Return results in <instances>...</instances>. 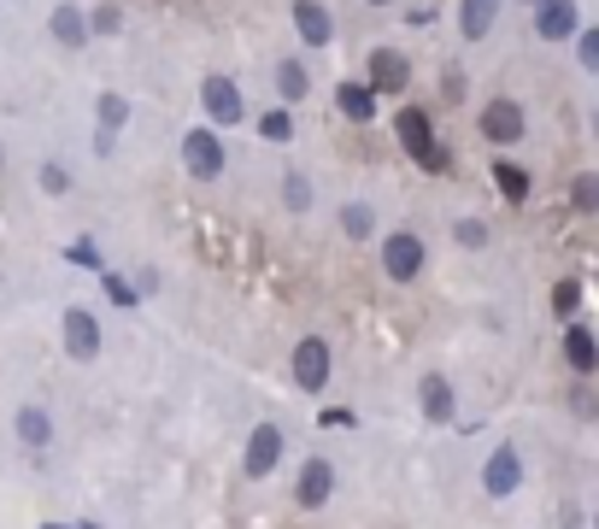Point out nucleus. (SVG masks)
<instances>
[{
  "instance_id": "1",
  "label": "nucleus",
  "mask_w": 599,
  "mask_h": 529,
  "mask_svg": "<svg viewBox=\"0 0 599 529\" xmlns=\"http://www.w3.org/2000/svg\"><path fill=\"white\" fill-rule=\"evenodd\" d=\"M177 153H183V171H188L195 182H217V177L229 171V148H224V136H217L212 124H195V130L183 136Z\"/></svg>"
},
{
  "instance_id": "2",
  "label": "nucleus",
  "mask_w": 599,
  "mask_h": 529,
  "mask_svg": "<svg viewBox=\"0 0 599 529\" xmlns=\"http://www.w3.org/2000/svg\"><path fill=\"white\" fill-rule=\"evenodd\" d=\"M376 260H383V277H388V282H417L423 265H429V248H423L417 230H388Z\"/></svg>"
},
{
  "instance_id": "3",
  "label": "nucleus",
  "mask_w": 599,
  "mask_h": 529,
  "mask_svg": "<svg viewBox=\"0 0 599 529\" xmlns=\"http://www.w3.org/2000/svg\"><path fill=\"white\" fill-rule=\"evenodd\" d=\"M60 336H65V360H77V365L100 360V348H107V336H100V312L83 306V300L60 312Z\"/></svg>"
},
{
  "instance_id": "4",
  "label": "nucleus",
  "mask_w": 599,
  "mask_h": 529,
  "mask_svg": "<svg viewBox=\"0 0 599 529\" xmlns=\"http://www.w3.org/2000/svg\"><path fill=\"white\" fill-rule=\"evenodd\" d=\"M394 136H400V148L412 153L417 165H429V171H447V153L435 148V124H429V112H423V106H405V112H394Z\"/></svg>"
},
{
  "instance_id": "5",
  "label": "nucleus",
  "mask_w": 599,
  "mask_h": 529,
  "mask_svg": "<svg viewBox=\"0 0 599 529\" xmlns=\"http://www.w3.org/2000/svg\"><path fill=\"white\" fill-rule=\"evenodd\" d=\"M476 130L488 136L494 148H517V141L529 136V112H523V100H511V95H494L488 106H482Z\"/></svg>"
},
{
  "instance_id": "6",
  "label": "nucleus",
  "mask_w": 599,
  "mask_h": 529,
  "mask_svg": "<svg viewBox=\"0 0 599 529\" xmlns=\"http://www.w3.org/2000/svg\"><path fill=\"white\" fill-rule=\"evenodd\" d=\"M329 370H335V353L324 336H305L295 348V389L300 394H324L329 389Z\"/></svg>"
},
{
  "instance_id": "7",
  "label": "nucleus",
  "mask_w": 599,
  "mask_h": 529,
  "mask_svg": "<svg viewBox=\"0 0 599 529\" xmlns=\"http://www.w3.org/2000/svg\"><path fill=\"white\" fill-rule=\"evenodd\" d=\"M200 106H207V118L212 124H241L247 118V100H241V83L236 77H224V71H212L207 83H200Z\"/></svg>"
},
{
  "instance_id": "8",
  "label": "nucleus",
  "mask_w": 599,
  "mask_h": 529,
  "mask_svg": "<svg viewBox=\"0 0 599 529\" xmlns=\"http://www.w3.org/2000/svg\"><path fill=\"white\" fill-rule=\"evenodd\" d=\"M283 453H288V436L276 430V424H253V436H247V459H241L247 482H265L271 470L283 465Z\"/></svg>"
},
{
  "instance_id": "9",
  "label": "nucleus",
  "mask_w": 599,
  "mask_h": 529,
  "mask_svg": "<svg viewBox=\"0 0 599 529\" xmlns=\"http://www.w3.org/2000/svg\"><path fill=\"white\" fill-rule=\"evenodd\" d=\"M523 489V453L511 448V441H500V448L488 453V465H482V494L488 500H511Z\"/></svg>"
},
{
  "instance_id": "10",
  "label": "nucleus",
  "mask_w": 599,
  "mask_h": 529,
  "mask_svg": "<svg viewBox=\"0 0 599 529\" xmlns=\"http://www.w3.org/2000/svg\"><path fill=\"white\" fill-rule=\"evenodd\" d=\"M359 83H364L371 95H400L405 83H412V60H405L400 48H376L371 60H364V77H359Z\"/></svg>"
},
{
  "instance_id": "11",
  "label": "nucleus",
  "mask_w": 599,
  "mask_h": 529,
  "mask_svg": "<svg viewBox=\"0 0 599 529\" xmlns=\"http://www.w3.org/2000/svg\"><path fill=\"white\" fill-rule=\"evenodd\" d=\"M288 24H295V36L305 48H329L335 41V12L324 0H295V7H288Z\"/></svg>"
},
{
  "instance_id": "12",
  "label": "nucleus",
  "mask_w": 599,
  "mask_h": 529,
  "mask_svg": "<svg viewBox=\"0 0 599 529\" xmlns=\"http://www.w3.org/2000/svg\"><path fill=\"white\" fill-rule=\"evenodd\" d=\"M576 30H582L576 0H535V36L540 41H570Z\"/></svg>"
},
{
  "instance_id": "13",
  "label": "nucleus",
  "mask_w": 599,
  "mask_h": 529,
  "mask_svg": "<svg viewBox=\"0 0 599 529\" xmlns=\"http://www.w3.org/2000/svg\"><path fill=\"white\" fill-rule=\"evenodd\" d=\"M329 494H335V465L324 459V453H312V459L300 465V482H295V500L305 512H317V506H329Z\"/></svg>"
},
{
  "instance_id": "14",
  "label": "nucleus",
  "mask_w": 599,
  "mask_h": 529,
  "mask_svg": "<svg viewBox=\"0 0 599 529\" xmlns=\"http://www.w3.org/2000/svg\"><path fill=\"white\" fill-rule=\"evenodd\" d=\"M12 430H18V441L30 453H48L53 448V412L41 406V400H24V406L12 412Z\"/></svg>"
},
{
  "instance_id": "15",
  "label": "nucleus",
  "mask_w": 599,
  "mask_h": 529,
  "mask_svg": "<svg viewBox=\"0 0 599 529\" xmlns=\"http://www.w3.org/2000/svg\"><path fill=\"white\" fill-rule=\"evenodd\" d=\"M417 406L429 424H447L452 412H459V389H452V377H441V370H429V377L417 382Z\"/></svg>"
},
{
  "instance_id": "16",
  "label": "nucleus",
  "mask_w": 599,
  "mask_h": 529,
  "mask_svg": "<svg viewBox=\"0 0 599 529\" xmlns=\"http://www.w3.org/2000/svg\"><path fill=\"white\" fill-rule=\"evenodd\" d=\"M48 30L60 48H89V12H83L77 0H60V7L48 12Z\"/></svg>"
},
{
  "instance_id": "17",
  "label": "nucleus",
  "mask_w": 599,
  "mask_h": 529,
  "mask_svg": "<svg viewBox=\"0 0 599 529\" xmlns=\"http://www.w3.org/2000/svg\"><path fill=\"white\" fill-rule=\"evenodd\" d=\"M335 112H341L347 124H371L376 118V95L364 89L359 77H341V83H335Z\"/></svg>"
},
{
  "instance_id": "18",
  "label": "nucleus",
  "mask_w": 599,
  "mask_h": 529,
  "mask_svg": "<svg viewBox=\"0 0 599 529\" xmlns=\"http://www.w3.org/2000/svg\"><path fill=\"white\" fill-rule=\"evenodd\" d=\"M500 7H506V0H459V36L464 41H488Z\"/></svg>"
},
{
  "instance_id": "19",
  "label": "nucleus",
  "mask_w": 599,
  "mask_h": 529,
  "mask_svg": "<svg viewBox=\"0 0 599 529\" xmlns=\"http://www.w3.org/2000/svg\"><path fill=\"white\" fill-rule=\"evenodd\" d=\"M564 360H570L576 377H594V370H599V341H594L588 324H570V330H564Z\"/></svg>"
},
{
  "instance_id": "20",
  "label": "nucleus",
  "mask_w": 599,
  "mask_h": 529,
  "mask_svg": "<svg viewBox=\"0 0 599 529\" xmlns=\"http://www.w3.org/2000/svg\"><path fill=\"white\" fill-rule=\"evenodd\" d=\"M283 206H288V218H305V212L317 206L312 171H300V165H288V171H283Z\"/></svg>"
},
{
  "instance_id": "21",
  "label": "nucleus",
  "mask_w": 599,
  "mask_h": 529,
  "mask_svg": "<svg viewBox=\"0 0 599 529\" xmlns=\"http://www.w3.org/2000/svg\"><path fill=\"white\" fill-rule=\"evenodd\" d=\"M312 95V71H305V60H276V100L283 106H295V100Z\"/></svg>"
},
{
  "instance_id": "22",
  "label": "nucleus",
  "mask_w": 599,
  "mask_h": 529,
  "mask_svg": "<svg viewBox=\"0 0 599 529\" xmlns=\"http://www.w3.org/2000/svg\"><path fill=\"white\" fill-rule=\"evenodd\" d=\"M494 189H500L511 206H523V200H529V171L517 160H494Z\"/></svg>"
},
{
  "instance_id": "23",
  "label": "nucleus",
  "mask_w": 599,
  "mask_h": 529,
  "mask_svg": "<svg viewBox=\"0 0 599 529\" xmlns=\"http://www.w3.org/2000/svg\"><path fill=\"white\" fill-rule=\"evenodd\" d=\"M95 124H100V136H107V141H118V130L129 124V100L107 89V95L95 100Z\"/></svg>"
},
{
  "instance_id": "24",
  "label": "nucleus",
  "mask_w": 599,
  "mask_h": 529,
  "mask_svg": "<svg viewBox=\"0 0 599 529\" xmlns=\"http://www.w3.org/2000/svg\"><path fill=\"white\" fill-rule=\"evenodd\" d=\"M341 236L347 241H371L376 236V206L371 200H347L341 206Z\"/></svg>"
},
{
  "instance_id": "25",
  "label": "nucleus",
  "mask_w": 599,
  "mask_h": 529,
  "mask_svg": "<svg viewBox=\"0 0 599 529\" xmlns=\"http://www.w3.org/2000/svg\"><path fill=\"white\" fill-rule=\"evenodd\" d=\"M253 130L265 136V141H276V148H283V141H295V112H288V106H271L265 118L253 124Z\"/></svg>"
},
{
  "instance_id": "26",
  "label": "nucleus",
  "mask_w": 599,
  "mask_h": 529,
  "mask_svg": "<svg viewBox=\"0 0 599 529\" xmlns=\"http://www.w3.org/2000/svg\"><path fill=\"white\" fill-rule=\"evenodd\" d=\"M452 241H459V248H488V224L482 218H452Z\"/></svg>"
},
{
  "instance_id": "27",
  "label": "nucleus",
  "mask_w": 599,
  "mask_h": 529,
  "mask_svg": "<svg viewBox=\"0 0 599 529\" xmlns=\"http://www.w3.org/2000/svg\"><path fill=\"white\" fill-rule=\"evenodd\" d=\"M570 41H576V65L582 71H599V30H594V24H582Z\"/></svg>"
},
{
  "instance_id": "28",
  "label": "nucleus",
  "mask_w": 599,
  "mask_h": 529,
  "mask_svg": "<svg viewBox=\"0 0 599 529\" xmlns=\"http://www.w3.org/2000/svg\"><path fill=\"white\" fill-rule=\"evenodd\" d=\"M118 30H124V12L112 7V0H107V7H95V12H89V36H118Z\"/></svg>"
},
{
  "instance_id": "29",
  "label": "nucleus",
  "mask_w": 599,
  "mask_h": 529,
  "mask_svg": "<svg viewBox=\"0 0 599 529\" xmlns=\"http://www.w3.org/2000/svg\"><path fill=\"white\" fill-rule=\"evenodd\" d=\"M36 182H41V194H71V171L60 165V160H48L36 171Z\"/></svg>"
},
{
  "instance_id": "30",
  "label": "nucleus",
  "mask_w": 599,
  "mask_h": 529,
  "mask_svg": "<svg viewBox=\"0 0 599 529\" xmlns=\"http://www.w3.org/2000/svg\"><path fill=\"white\" fill-rule=\"evenodd\" d=\"M576 300H582V282H552V312H559V318H570V312H576Z\"/></svg>"
},
{
  "instance_id": "31",
  "label": "nucleus",
  "mask_w": 599,
  "mask_h": 529,
  "mask_svg": "<svg viewBox=\"0 0 599 529\" xmlns=\"http://www.w3.org/2000/svg\"><path fill=\"white\" fill-rule=\"evenodd\" d=\"M441 95H447V100H464V95H471V77H464L459 65H447V77H441Z\"/></svg>"
},
{
  "instance_id": "32",
  "label": "nucleus",
  "mask_w": 599,
  "mask_h": 529,
  "mask_svg": "<svg viewBox=\"0 0 599 529\" xmlns=\"http://www.w3.org/2000/svg\"><path fill=\"white\" fill-rule=\"evenodd\" d=\"M107 300H118V306H136V289H129L124 277H107Z\"/></svg>"
},
{
  "instance_id": "33",
  "label": "nucleus",
  "mask_w": 599,
  "mask_h": 529,
  "mask_svg": "<svg viewBox=\"0 0 599 529\" xmlns=\"http://www.w3.org/2000/svg\"><path fill=\"white\" fill-rule=\"evenodd\" d=\"M594 200H599V182H594V177H576V206L594 212Z\"/></svg>"
},
{
  "instance_id": "34",
  "label": "nucleus",
  "mask_w": 599,
  "mask_h": 529,
  "mask_svg": "<svg viewBox=\"0 0 599 529\" xmlns=\"http://www.w3.org/2000/svg\"><path fill=\"white\" fill-rule=\"evenodd\" d=\"M77 260L89 265V270H100V253H95V241H77Z\"/></svg>"
},
{
  "instance_id": "35",
  "label": "nucleus",
  "mask_w": 599,
  "mask_h": 529,
  "mask_svg": "<svg viewBox=\"0 0 599 529\" xmlns=\"http://www.w3.org/2000/svg\"><path fill=\"white\" fill-rule=\"evenodd\" d=\"M41 529H77V524H41Z\"/></svg>"
},
{
  "instance_id": "36",
  "label": "nucleus",
  "mask_w": 599,
  "mask_h": 529,
  "mask_svg": "<svg viewBox=\"0 0 599 529\" xmlns=\"http://www.w3.org/2000/svg\"><path fill=\"white\" fill-rule=\"evenodd\" d=\"M364 7H394V0H364Z\"/></svg>"
},
{
  "instance_id": "37",
  "label": "nucleus",
  "mask_w": 599,
  "mask_h": 529,
  "mask_svg": "<svg viewBox=\"0 0 599 529\" xmlns=\"http://www.w3.org/2000/svg\"><path fill=\"white\" fill-rule=\"evenodd\" d=\"M529 7H535V0H529Z\"/></svg>"
}]
</instances>
